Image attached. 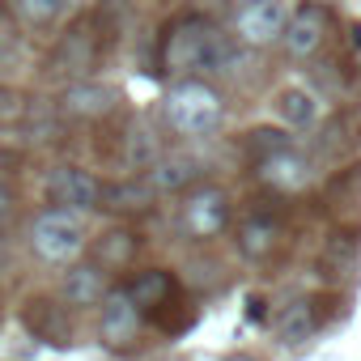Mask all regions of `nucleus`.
Segmentation results:
<instances>
[{
    "label": "nucleus",
    "instance_id": "nucleus-9",
    "mask_svg": "<svg viewBox=\"0 0 361 361\" xmlns=\"http://www.w3.org/2000/svg\"><path fill=\"white\" fill-rule=\"evenodd\" d=\"M140 327V306L132 302L128 289H111L102 298V340L106 344H128Z\"/></svg>",
    "mask_w": 361,
    "mask_h": 361
},
{
    "label": "nucleus",
    "instance_id": "nucleus-8",
    "mask_svg": "<svg viewBox=\"0 0 361 361\" xmlns=\"http://www.w3.org/2000/svg\"><path fill=\"white\" fill-rule=\"evenodd\" d=\"M259 178H264L268 188H276V192H302L310 183V166H306L302 153L276 149V153H264L259 157Z\"/></svg>",
    "mask_w": 361,
    "mask_h": 361
},
{
    "label": "nucleus",
    "instance_id": "nucleus-20",
    "mask_svg": "<svg viewBox=\"0 0 361 361\" xmlns=\"http://www.w3.org/2000/svg\"><path fill=\"white\" fill-rule=\"evenodd\" d=\"M9 111H13V90L0 85V115H9Z\"/></svg>",
    "mask_w": 361,
    "mask_h": 361
},
{
    "label": "nucleus",
    "instance_id": "nucleus-11",
    "mask_svg": "<svg viewBox=\"0 0 361 361\" xmlns=\"http://www.w3.org/2000/svg\"><path fill=\"white\" fill-rule=\"evenodd\" d=\"M115 102V90L111 85H98V81H73L64 94H60V106L77 119H94V115H106Z\"/></svg>",
    "mask_w": 361,
    "mask_h": 361
},
{
    "label": "nucleus",
    "instance_id": "nucleus-12",
    "mask_svg": "<svg viewBox=\"0 0 361 361\" xmlns=\"http://www.w3.org/2000/svg\"><path fill=\"white\" fill-rule=\"evenodd\" d=\"M276 111H281V119H285L289 128H314V119H319V102H314V94L302 90V85H285V90L276 94Z\"/></svg>",
    "mask_w": 361,
    "mask_h": 361
},
{
    "label": "nucleus",
    "instance_id": "nucleus-17",
    "mask_svg": "<svg viewBox=\"0 0 361 361\" xmlns=\"http://www.w3.org/2000/svg\"><path fill=\"white\" fill-rule=\"evenodd\" d=\"M128 293H132V302H136V306H157V302L170 293V276H166L161 268H149V272H140V276H136V285H132Z\"/></svg>",
    "mask_w": 361,
    "mask_h": 361
},
{
    "label": "nucleus",
    "instance_id": "nucleus-5",
    "mask_svg": "<svg viewBox=\"0 0 361 361\" xmlns=\"http://www.w3.org/2000/svg\"><path fill=\"white\" fill-rule=\"evenodd\" d=\"M285 22H289V13L281 0H251L238 13V39L247 47H268L285 35Z\"/></svg>",
    "mask_w": 361,
    "mask_h": 361
},
{
    "label": "nucleus",
    "instance_id": "nucleus-6",
    "mask_svg": "<svg viewBox=\"0 0 361 361\" xmlns=\"http://www.w3.org/2000/svg\"><path fill=\"white\" fill-rule=\"evenodd\" d=\"M183 221H188V230H192L196 238L221 234L226 221H230V200H226V192H221V188H196V192L188 196V204H183Z\"/></svg>",
    "mask_w": 361,
    "mask_h": 361
},
{
    "label": "nucleus",
    "instance_id": "nucleus-22",
    "mask_svg": "<svg viewBox=\"0 0 361 361\" xmlns=\"http://www.w3.org/2000/svg\"><path fill=\"white\" fill-rule=\"evenodd\" d=\"M230 361H251V357H230Z\"/></svg>",
    "mask_w": 361,
    "mask_h": 361
},
{
    "label": "nucleus",
    "instance_id": "nucleus-2",
    "mask_svg": "<svg viewBox=\"0 0 361 361\" xmlns=\"http://www.w3.org/2000/svg\"><path fill=\"white\" fill-rule=\"evenodd\" d=\"M213 35H217V26L209 18H196V13L192 18H178L166 30V39H161V68L174 73V77L196 73L204 64V51H209Z\"/></svg>",
    "mask_w": 361,
    "mask_h": 361
},
{
    "label": "nucleus",
    "instance_id": "nucleus-18",
    "mask_svg": "<svg viewBox=\"0 0 361 361\" xmlns=\"http://www.w3.org/2000/svg\"><path fill=\"white\" fill-rule=\"evenodd\" d=\"M18 5H22L26 22H35V26H47L64 13V0H18Z\"/></svg>",
    "mask_w": 361,
    "mask_h": 361
},
{
    "label": "nucleus",
    "instance_id": "nucleus-7",
    "mask_svg": "<svg viewBox=\"0 0 361 361\" xmlns=\"http://www.w3.org/2000/svg\"><path fill=\"white\" fill-rule=\"evenodd\" d=\"M323 35H327V18H323V9H319V5H302L298 13H289L285 35H281V47H285L289 56L306 60V56L319 51Z\"/></svg>",
    "mask_w": 361,
    "mask_h": 361
},
{
    "label": "nucleus",
    "instance_id": "nucleus-15",
    "mask_svg": "<svg viewBox=\"0 0 361 361\" xmlns=\"http://www.w3.org/2000/svg\"><path fill=\"white\" fill-rule=\"evenodd\" d=\"M64 298L73 306H94L102 302V268L98 264H77L68 276H64Z\"/></svg>",
    "mask_w": 361,
    "mask_h": 361
},
{
    "label": "nucleus",
    "instance_id": "nucleus-1",
    "mask_svg": "<svg viewBox=\"0 0 361 361\" xmlns=\"http://www.w3.org/2000/svg\"><path fill=\"white\" fill-rule=\"evenodd\" d=\"M166 119L174 132H183V136H209L221 128L226 119V102L213 85L204 81H178L166 98Z\"/></svg>",
    "mask_w": 361,
    "mask_h": 361
},
{
    "label": "nucleus",
    "instance_id": "nucleus-10",
    "mask_svg": "<svg viewBox=\"0 0 361 361\" xmlns=\"http://www.w3.org/2000/svg\"><path fill=\"white\" fill-rule=\"evenodd\" d=\"M196 157H183V153H170V157H157L153 170L145 174V183L153 188V196H170V192H183L192 178H196Z\"/></svg>",
    "mask_w": 361,
    "mask_h": 361
},
{
    "label": "nucleus",
    "instance_id": "nucleus-13",
    "mask_svg": "<svg viewBox=\"0 0 361 361\" xmlns=\"http://www.w3.org/2000/svg\"><path fill=\"white\" fill-rule=\"evenodd\" d=\"M98 200L115 213H132V209H145L153 200V188L145 183V178H119V183H106L98 192Z\"/></svg>",
    "mask_w": 361,
    "mask_h": 361
},
{
    "label": "nucleus",
    "instance_id": "nucleus-3",
    "mask_svg": "<svg viewBox=\"0 0 361 361\" xmlns=\"http://www.w3.org/2000/svg\"><path fill=\"white\" fill-rule=\"evenodd\" d=\"M30 243H35V251H39L47 264H73V259L81 255V247H85V230H81L77 213L51 209V213H43V217L35 221Z\"/></svg>",
    "mask_w": 361,
    "mask_h": 361
},
{
    "label": "nucleus",
    "instance_id": "nucleus-19",
    "mask_svg": "<svg viewBox=\"0 0 361 361\" xmlns=\"http://www.w3.org/2000/svg\"><path fill=\"white\" fill-rule=\"evenodd\" d=\"M251 145L264 149V153H276V149H289V132H285V128H255V132H251ZM264 153H259V157H264Z\"/></svg>",
    "mask_w": 361,
    "mask_h": 361
},
{
    "label": "nucleus",
    "instance_id": "nucleus-21",
    "mask_svg": "<svg viewBox=\"0 0 361 361\" xmlns=\"http://www.w3.org/2000/svg\"><path fill=\"white\" fill-rule=\"evenodd\" d=\"M9 204H13V196H9V188H5V183H0V217L9 213Z\"/></svg>",
    "mask_w": 361,
    "mask_h": 361
},
{
    "label": "nucleus",
    "instance_id": "nucleus-4",
    "mask_svg": "<svg viewBox=\"0 0 361 361\" xmlns=\"http://www.w3.org/2000/svg\"><path fill=\"white\" fill-rule=\"evenodd\" d=\"M98 178L90 174V170H81V166H56L51 174H47V200L56 204V209H68V213H85V209H94L98 204Z\"/></svg>",
    "mask_w": 361,
    "mask_h": 361
},
{
    "label": "nucleus",
    "instance_id": "nucleus-16",
    "mask_svg": "<svg viewBox=\"0 0 361 361\" xmlns=\"http://www.w3.org/2000/svg\"><path fill=\"white\" fill-rule=\"evenodd\" d=\"M310 331H314V310H310V302H289V306L276 314V336H281L285 344H302Z\"/></svg>",
    "mask_w": 361,
    "mask_h": 361
},
{
    "label": "nucleus",
    "instance_id": "nucleus-14",
    "mask_svg": "<svg viewBox=\"0 0 361 361\" xmlns=\"http://www.w3.org/2000/svg\"><path fill=\"white\" fill-rule=\"evenodd\" d=\"M276 238H281V226H276L272 217H251V221H243V230H238V251H243L247 259H264V255L276 247Z\"/></svg>",
    "mask_w": 361,
    "mask_h": 361
}]
</instances>
